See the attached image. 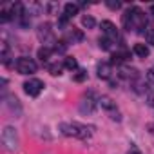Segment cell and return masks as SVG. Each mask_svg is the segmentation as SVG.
<instances>
[{
    "instance_id": "cell-9",
    "label": "cell",
    "mask_w": 154,
    "mask_h": 154,
    "mask_svg": "<svg viewBox=\"0 0 154 154\" xmlns=\"http://www.w3.org/2000/svg\"><path fill=\"white\" fill-rule=\"evenodd\" d=\"M100 27H102V33H103V36H107V38H111V40H118V29H116V26L111 22V20H103L102 24H100Z\"/></svg>"
},
{
    "instance_id": "cell-14",
    "label": "cell",
    "mask_w": 154,
    "mask_h": 154,
    "mask_svg": "<svg viewBox=\"0 0 154 154\" xmlns=\"http://www.w3.org/2000/svg\"><path fill=\"white\" fill-rule=\"evenodd\" d=\"M132 53H134L138 58H147L150 51H149V47H147L145 44H136V45L132 47Z\"/></svg>"
},
{
    "instance_id": "cell-16",
    "label": "cell",
    "mask_w": 154,
    "mask_h": 154,
    "mask_svg": "<svg viewBox=\"0 0 154 154\" xmlns=\"http://www.w3.org/2000/svg\"><path fill=\"white\" fill-rule=\"evenodd\" d=\"M2 49H0V58H2V63L9 65V58H11V51H9V45L6 42H2V45H0Z\"/></svg>"
},
{
    "instance_id": "cell-19",
    "label": "cell",
    "mask_w": 154,
    "mask_h": 154,
    "mask_svg": "<svg viewBox=\"0 0 154 154\" xmlns=\"http://www.w3.org/2000/svg\"><path fill=\"white\" fill-rule=\"evenodd\" d=\"M8 100H9V102H6V103L9 105V109H11L13 112L17 111V114H20V112H22V105H20V102H18V98H17V96H9Z\"/></svg>"
},
{
    "instance_id": "cell-26",
    "label": "cell",
    "mask_w": 154,
    "mask_h": 154,
    "mask_svg": "<svg viewBox=\"0 0 154 154\" xmlns=\"http://www.w3.org/2000/svg\"><path fill=\"white\" fill-rule=\"evenodd\" d=\"M87 78V72L84 71V69H80V71H76V74H74V82H84Z\"/></svg>"
},
{
    "instance_id": "cell-23",
    "label": "cell",
    "mask_w": 154,
    "mask_h": 154,
    "mask_svg": "<svg viewBox=\"0 0 154 154\" xmlns=\"http://www.w3.org/2000/svg\"><path fill=\"white\" fill-rule=\"evenodd\" d=\"M9 20H13V11H11V8H4L2 11H0V22H9Z\"/></svg>"
},
{
    "instance_id": "cell-4",
    "label": "cell",
    "mask_w": 154,
    "mask_h": 154,
    "mask_svg": "<svg viewBox=\"0 0 154 154\" xmlns=\"http://www.w3.org/2000/svg\"><path fill=\"white\" fill-rule=\"evenodd\" d=\"M15 69H17V72H20V74H35L36 69H38V65H36V62H35L33 58H29V56H18V58L15 60Z\"/></svg>"
},
{
    "instance_id": "cell-24",
    "label": "cell",
    "mask_w": 154,
    "mask_h": 154,
    "mask_svg": "<svg viewBox=\"0 0 154 154\" xmlns=\"http://www.w3.org/2000/svg\"><path fill=\"white\" fill-rule=\"evenodd\" d=\"M67 45H69V44H67L65 40H56L54 45H53V51H54V53H65Z\"/></svg>"
},
{
    "instance_id": "cell-7",
    "label": "cell",
    "mask_w": 154,
    "mask_h": 154,
    "mask_svg": "<svg viewBox=\"0 0 154 154\" xmlns=\"http://www.w3.org/2000/svg\"><path fill=\"white\" fill-rule=\"evenodd\" d=\"M24 91H26L27 96H38L44 91V82L38 80V78H31L24 84Z\"/></svg>"
},
{
    "instance_id": "cell-13",
    "label": "cell",
    "mask_w": 154,
    "mask_h": 154,
    "mask_svg": "<svg viewBox=\"0 0 154 154\" xmlns=\"http://www.w3.org/2000/svg\"><path fill=\"white\" fill-rule=\"evenodd\" d=\"M78 9H80V6H78V4L69 2V4H65V6H63V15L71 20V18H74L76 15H78Z\"/></svg>"
},
{
    "instance_id": "cell-15",
    "label": "cell",
    "mask_w": 154,
    "mask_h": 154,
    "mask_svg": "<svg viewBox=\"0 0 154 154\" xmlns=\"http://www.w3.org/2000/svg\"><path fill=\"white\" fill-rule=\"evenodd\" d=\"M129 56H131V54H129V51H125V49H123V51H116V53L111 56V65H112V63H122V62H125Z\"/></svg>"
},
{
    "instance_id": "cell-17",
    "label": "cell",
    "mask_w": 154,
    "mask_h": 154,
    "mask_svg": "<svg viewBox=\"0 0 154 154\" xmlns=\"http://www.w3.org/2000/svg\"><path fill=\"white\" fill-rule=\"evenodd\" d=\"M98 45H100V49H103V51H111L112 49V45H114V40H111V38H107V36H100L98 38Z\"/></svg>"
},
{
    "instance_id": "cell-8",
    "label": "cell",
    "mask_w": 154,
    "mask_h": 154,
    "mask_svg": "<svg viewBox=\"0 0 154 154\" xmlns=\"http://www.w3.org/2000/svg\"><path fill=\"white\" fill-rule=\"evenodd\" d=\"M96 105H98V100H94V94L89 93V94H85V96L82 98V102H80V112L91 114V112L96 109Z\"/></svg>"
},
{
    "instance_id": "cell-28",
    "label": "cell",
    "mask_w": 154,
    "mask_h": 154,
    "mask_svg": "<svg viewBox=\"0 0 154 154\" xmlns=\"http://www.w3.org/2000/svg\"><path fill=\"white\" fill-rule=\"evenodd\" d=\"M105 6L109 8V9H120L122 8V2H114V0H107V2H105Z\"/></svg>"
},
{
    "instance_id": "cell-3",
    "label": "cell",
    "mask_w": 154,
    "mask_h": 154,
    "mask_svg": "<svg viewBox=\"0 0 154 154\" xmlns=\"http://www.w3.org/2000/svg\"><path fill=\"white\" fill-rule=\"evenodd\" d=\"M149 18L140 8H131V29L136 33H147Z\"/></svg>"
},
{
    "instance_id": "cell-6",
    "label": "cell",
    "mask_w": 154,
    "mask_h": 154,
    "mask_svg": "<svg viewBox=\"0 0 154 154\" xmlns=\"http://www.w3.org/2000/svg\"><path fill=\"white\" fill-rule=\"evenodd\" d=\"M98 105L109 114L111 120H114V122H122V116H120V112H118V109H116V103H114L109 96H102V98H98Z\"/></svg>"
},
{
    "instance_id": "cell-10",
    "label": "cell",
    "mask_w": 154,
    "mask_h": 154,
    "mask_svg": "<svg viewBox=\"0 0 154 154\" xmlns=\"http://www.w3.org/2000/svg\"><path fill=\"white\" fill-rule=\"evenodd\" d=\"M67 44H76V42H82L84 40V33L80 29H74V27H67L65 31V38H63Z\"/></svg>"
},
{
    "instance_id": "cell-1",
    "label": "cell",
    "mask_w": 154,
    "mask_h": 154,
    "mask_svg": "<svg viewBox=\"0 0 154 154\" xmlns=\"http://www.w3.org/2000/svg\"><path fill=\"white\" fill-rule=\"evenodd\" d=\"M58 131L63 136L69 138H78V140H87L93 136L94 127L93 125H85V123H78V122H63L58 125Z\"/></svg>"
},
{
    "instance_id": "cell-30",
    "label": "cell",
    "mask_w": 154,
    "mask_h": 154,
    "mask_svg": "<svg viewBox=\"0 0 154 154\" xmlns=\"http://www.w3.org/2000/svg\"><path fill=\"white\" fill-rule=\"evenodd\" d=\"M127 154H141V152H140V150H138L136 147H131V150H129Z\"/></svg>"
},
{
    "instance_id": "cell-21",
    "label": "cell",
    "mask_w": 154,
    "mask_h": 154,
    "mask_svg": "<svg viewBox=\"0 0 154 154\" xmlns=\"http://www.w3.org/2000/svg\"><path fill=\"white\" fill-rule=\"evenodd\" d=\"M47 69H49V72H51L53 76H60V74H62V71H63V63L54 62V63H49V65H47Z\"/></svg>"
},
{
    "instance_id": "cell-5",
    "label": "cell",
    "mask_w": 154,
    "mask_h": 154,
    "mask_svg": "<svg viewBox=\"0 0 154 154\" xmlns=\"http://www.w3.org/2000/svg\"><path fill=\"white\" fill-rule=\"evenodd\" d=\"M36 36H38V40H40L45 47H51L49 44H54V42H56L49 22H44V24H40V26H38V29H36Z\"/></svg>"
},
{
    "instance_id": "cell-22",
    "label": "cell",
    "mask_w": 154,
    "mask_h": 154,
    "mask_svg": "<svg viewBox=\"0 0 154 154\" xmlns=\"http://www.w3.org/2000/svg\"><path fill=\"white\" fill-rule=\"evenodd\" d=\"M63 67L69 69V71H76L78 69V62H76V58H72V56H67L63 60Z\"/></svg>"
},
{
    "instance_id": "cell-12",
    "label": "cell",
    "mask_w": 154,
    "mask_h": 154,
    "mask_svg": "<svg viewBox=\"0 0 154 154\" xmlns=\"http://www.w3.org/2000/svg\"><path fill=\"white\" fill-rule=\"evenodd\" d=\"M96 71H98V78H102V80H109L111 74H112V67H111V63H107V62L98 63Z\"/></svg>"
},
{
    "instance_id": "cell-18",
    "label": "cell",
    "mask_w": 154,
    "mask_h": 154,
    "mask_svg": "<svg viewBox=\"0 0 154 154\" xmlns=\"http://www.w3.org/2000/svg\"><path fill=\"white\" fill-rule=\"evenodd\" d=\"M53 53H54V51H53V47H45V45H44V47H40V49H38V58H40V60H42V63H44V62H47V60L51 58V54H53Z\"/></svg>"
},
{
    "instance_id": "cell-20",
    "label": "cell",
    "mask_w": 154,
    "mask_h": 154,
    "mask_svg": "<svg viewBox=\"0 0 154 154\" xmlns=\"http://www.w3.org/2000/svg\"><path fill=\"white\" fill-rule=\"evenodd\" d=\"M82 26H84L85 29H94V26H96L94 17H93V15H84V17H82Z\"/></svg>"
},
{
    "instance_id": "cell-31",
    "label": "cell",
    "mask_w": 154,
    "mask_h": 154,
    "mask_svg": "<svg viewBox=\"0 0 154 154\" xmlns=\"http://www.w3.org/2000/svg\"><path fill=\"white\" fill-rule=\"evenodd\" d=\"M150 13H152V15H154V6H150Z\"/></svg>"
},
{
    "instance_id": "cell-2",
    "label": "cell",
    "mask_w": 154,
    "mask_h": 154,
    "mask_svg": "<svg viewBox=\"0 0 154 154\" xmlns=\"http://www.w3.org/2000/svg\"><path fill=\"white\" fill-rule=\"evenodd\" d=\"M0 140H2V145L8 152H17L18 150V145H20V140H18V132L15 127L11 125H6L4 131H2V136H0Z\"/></svg>"
},
{
    "instance_id": "cell-29",
    "label": "cell",
    "mask_w": 154,
    "mask_h": 154,
    "mask_svg": "<svg viewBox=\"0 0 154 154\" xmlns=\"http://www.w3.org/2000/svg\"><path fill=\"white\" fill-rule=\"evenodd\" d=\"M145 76H147V82H149L150 85H154V67H150V69L147 71V74H145Z\"/></svg>"
},
{
    "instance_id": "cell-11",
    "label": "cell",
    "mask_w": 154,
    "mask_h": 154,
    "mask_svg": "<svg viewBox=\"0 0 154 154\" xmlns=\"http://www.w3.org/2000/svg\"><path fill=\"white\" fill-rule=\"evenodd\" d=\"M118 74L122 76V78H125V80H136L138 76H140L138 69H134V67H127V65H122Z\"/></svg>"
},
{
    "instance_id": "cell-27",
    "label": "cell",
    "mask_w": 154,
    "mask_h": 154,
    "mask_svg": "<svg viewBox=\"0 0 154 154\" xmlns=\"http://www.w3.org/2000/svg\"><path fill=\"white\" fill-rule=\"evenodd\" d=\"M147 103H149V105L154 109V87L147 91Z\"/></svg>"
},
{
    "instance_id": "cell-25",
    "label": "cell",
    "mask_w": 154,
    "mask_h": 154,
    "mask_svg": "<svg viewBox=\"0 0 154 154\" xmlns=\"http://www.w3.org/2000/svg\"><path fill=\"white\" fill-rule=\"evenodd\" d=\"M145 40H147V44L154 45V27H149V29H147V33H145Z\"/></svg>"
}]
</instances>
